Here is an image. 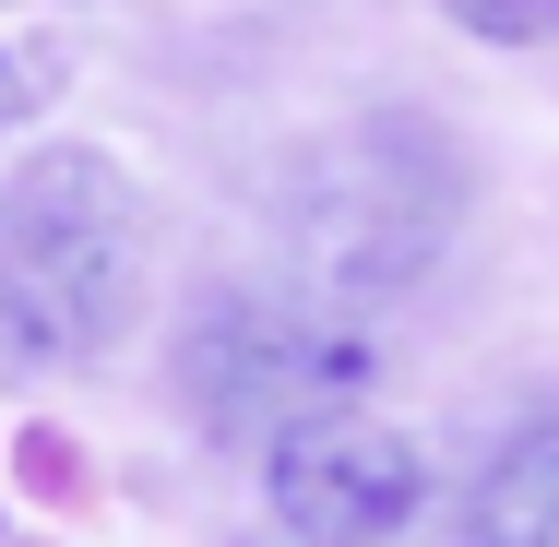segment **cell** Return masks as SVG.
I'll return each instance as SVG.
<instances>
[{
    "instance_id": "obj_1",
    "label": "cell",
    "mask_w": 559,
    "mask_h": 547,
    "mask_svg": "<svg viewBox=\"0 0 559 547\" xmlns=\"http://www.w3.org/2000/svg\"><path fill=\"white\" fill-rule=\"evenodd\" d=\"M155 298V215L108 143H36L0 179V345L84 369Z\"/></svg>"
},
{
    "instance_id": "obj_2",
    "label": "cell",
    "mask_w": 559,
    "mask_h": 547,
    "mask_svg": "<svg viewBox=\"0 0 559 547\" xmlns=\"http://www.w3.org/2000/svg\"><path fill=\"white\" fill-rule=\"evenodd\" d=\"M464 226V155L429 119H357L298 179V262L322 298H393L417 286Z\"/></svg>"
},
{
    "instance_id": "obj_3",
    "label": "cell",
    "mask_w": 559,
    "mask_h": 547,
    "mask_svg": "<svg viewBox=\"0 0 559 547\" xmlns=\"http://www.w3.org/2000/svg\"><path fill=\"white\" fill-rule=\"evenodd\" d=\"M381 381L369 333H345L322 298H262V286H226L179 322V405L215 440H262L322 417V405H357Z\"/></svg>"
},
{
    "instance_id": "obj_4",
    "label": "cell",
    "mask_w": 559,
    "mask_h": 547,
    "mask_svg": "<svg viewBox=\"0 0 559 547\" xmlns=\"http://www.w3.org/2000/svg\"><path fill=\"white\" fill-rule=\"evenodd\" d=\"M262 512L298 547H393L429 512V452L369 405H322L262 440Z\"/></svg>"
},
{
    "instance_id": "obj_5",
    "label": "cell",
    "mask_w": 559,
    "mask_h": 547,
    "mask_svg": "<svg viewBox=\"0 0 559 547\" xmlns=\"http://www.w3.org/2000/svg\"><path fill=\"white\" fill-rule=\"evenodd\" d=\"M452 547H559V417H524V429L476 464L464 536Z\"/></svg>"
},
{
    "instance_id": "obj_6",
    "label": "cell",
    "mask_w": 559,
    "mask_h": 547,
    "mask_svg": "<svg viewBox=\"0 0 559 547\" xmlns=\"http://www.w3.org/2000/svg\"><path fill=\"white\" fill-rule=\"evenodd\" d=\"M60 84H72V36L36 24V0H0V119L60 108Z\"/></svg>"
},
{
    "instance_id": "obj_7",
    "label": "cell",
    "mask_w": 559,
    "mask_h": 547,
    "mask_svg": "<svg viewBox=\"0 0 559 547\" xmlns=\"http://www.w3.org/2000/svg\"><path fill=\"white\" fill-rule=\"evenodd\" d=\"M476 48H559V0H441Z\"/></svg>"
}]
</instances>
